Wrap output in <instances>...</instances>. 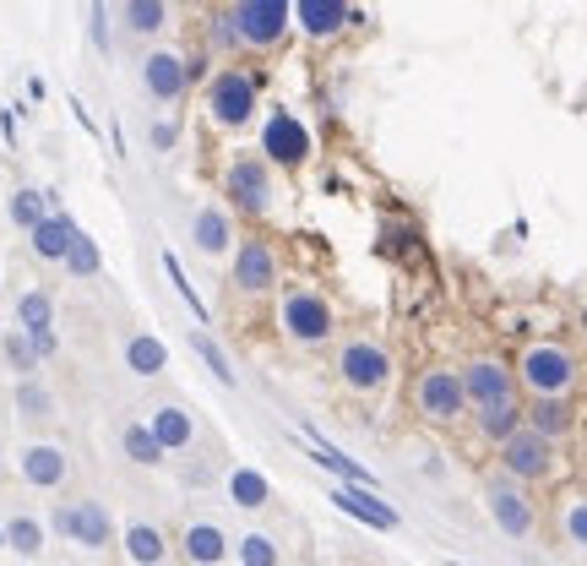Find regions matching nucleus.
Masks as SVG:
<instances>
[{
    "mask_svg": "<svg viewBox=\"0 0 587 566\" xmlns=\"http://www.w3.org/2000/svg\"><path fill=\"white\" fill-rule=\"evenodd\" d=\"M202 104H207V121L229 137L251 132L267 110V71L251 60V55H234L229 66H218L202 88Z\"/></svg>",
    "mask_w": 587,
    "mask_h": 566,
    "instance_id": "f257e3e1",
    "label": "nucleus"
},
{
    "mask_svg": "<svg viewBox=\"0 0 587 566\" xmlns=\"http://www.w3.org/2000/svg\"><path fill=\"white\" fill-rule=\"evenodd\" d=\"M278 332L294 349H326L337 338V305L315 283H284L278 288Z\"/></svg>",
    "mask_w": 587,
    "mask_h": 566,
    "instance_id": "f03ea898",
    "label": "nucleus"
},
{
    "mask_svg": "<svg viewBox=\"0 0 587 566\" xmlns=\"http://www.w3.org/2000/svg\"><path fill=\"white\" fill-rule=\"evenodd\" d=\"M517 382L528 398H572L577 382H583V360L572 343H555V338H539L517 354Z\"/></svg>",
    "mask_w": 587,
    "mask_h": 566,
    "instance_id": "7ed1b4c3",
    "label": "nucleus"
},
{
    "mask_svg": "<svg viewBox=\"0 0 587 566\" xmlns=\"http://www.w3.org/2000/svg\"><path fill=\"white\" fill-rule=\"evenodd\" d=\"M218 191H223L229 213H240L251 224L273 218V202H278V191H273V158L262 147L256 152H234L223 163V174H218Z\"/></svg>",
    "mask_w": 587,
    "mask_h": 566,
    "instance_id": "20e7f679",
    "label": "nucleus"
},
{
    "mask_svg": "<svg viewBox=\"0 0 587 566\" xmlns=\"http://www.w3.org/2000/svg\"><path fill=\"white\" fill-rule=\"evenodd\" d=\"M229 33H234V55H273L294 27V0H234L229 11Z\"/></svg>",
    "mask_w": 587,
    "mask_h": 566,
    "instance_id": "39448f33",
    "label": "nucleus"
},
{
    "mask_svg": "<svg viewBox=\"0 0 587 566\" xmlns=\"http://www.w3.org/2000/svg\"><path fill=\"white\" fill-rule=\"evenodd\" d=\"M479 501H484L490 523H495V529H500L511 545H528V540H539V501H533V485H522V479H511L506 468H495V474L484 479Z\"/></svg>",
    "mask_w": 587,
    "mask_h": 566,
    "instance_id": "423d86ee",
    "label": "nucleus"
},
{
    "mask_svg": "<svg viewBox=\"0 0 587 566\" xmlns=\"http://www.w3.org/2000/svg\"><path fill=\"white\" fill-rule=\"evenodd\" d=\"M495 463H500L511 479H522V485H550V479L561 474V441L522 420L495 446Z\"/></svg>",
    "mask_w": 587,
    "mask_h": 566,
    "instance_id": "0eeeda50",
    "label": "nucleus"
},
{
    "mask_svg": "<svg viewBox=\"0 0 587 566\" xmlns=\"http://www.w3.org/2000/svg\"><path fill=\"white\" fill-rule=\"evenodd\" d=\"M408 409L425 424H457L468 415V393H462V371L457 365H425L408 382Z\"/></svg>",
    "mask_w": 587,
    "mask_h": 566,
    "instance_id": "6e6552de",
    "label": "nucleus"
},
{
    "mask_svg": "<svg viewBox=\"0 0 587 566\" xmlns=\"http://www.w3.org/2000/svg\"><path fill=\"white\" fill-rule=\"evenodd\" d=\"M392 376H398V360H392V349H387L381 338H348V343L337 349V382H343L354 398L387 393Z\"/></svg>",
    "mask_w": 587,
    "mask_h": 566,
    "instance_id": "1a4fd4ad",
    "label": "nucleus"
},
{
    "mask_svg": "<svg viewBox=\"0 0 587 566\" xmlns=\"http://www.w3.org/2000/svg\"><path fill=\"white\" fill-rule=\"evenodd\" d=\"M229 288L240 299H267V294L284 288V268H278L273 240H262V235H240L234 240V251H229Z\"/></svg>",
    "mask_w": 587,
    "mask_h": 566,
    "instance_id": "9d476101",
    "label": "nucleus"
},
{
    "mask_svg": "<svg viewBox=\"0 0 587 566\" xmlns=\"http://www.w3.org/2000/svg\"><path fill=\"white\" fill-rule=\"evenodd\" d=\"M191 88H196V82H191V55H180V49H169V44H147V55H142L147 99H152L158 110H169V104H180Z\"/></svg>",
    "mask_w": 587,
    "mask_h": 566,
    "instance_id": "9b49d317",
    "label": "nucleus"
},
{
    "mask_svg": "<svg viewBox=\"0 0 587 566\" xmlns=\"http://www.w3.org/2000/svg\"><path fill=\"white\" fill-rule=\"evenodd\" d=\"M462 393H468V409H490V404H511L522 393L517 382V365L500 360V354H473L462 365Z\"/></svg>",
    "mask_w": 587,
    "mask_h": 566,
    "instance_id": "f8f14e48",
    "label": "nucleus"
},
{
    "mask_svg": "<svg viewBox=\"0 0 587 566\" xmlns=\"http://www.w3.org/2000/svg\"><path fill=\"white\" fill-rule=\"evenodd\" d=\"M55 529H60L71 545H82V551H110V545H115V518H110L104 501L60 507V512H55Z\"/></svg>",
    "mask_w": 587,
    "mask_h": 566,
    "instance_id": "ddd939ff",
    "label": "nucleus"
},
{
    "mask_svg": "<svg viewBox=\"0 0 587 566\" xmlns=\"http://www.w3.org/2000/svg\"><path fill=\"white\" fill-rule=\"evenodd\" d=\"M174 556L185 566H223V562H234V540L223 534V523L191 518V523L180 529V540H174Z\"/></svg>",
    "mask_w": 587,
    "mask_h": 566,
    "instance_id": "4468645a",
    "label": "nucleus"
},
{
    "mask_svg": "<svg viewBox=\"0 0 587 566\" xmlns=\"http://www.w3.org/2000/svg\"><path fill=\"white\" fill-rule=\"evenodd\" d=\"M234 240H240V229H234L229 202H223V207H196V218H191V251H196V257H207V262H229Z\"/></svg>",
    "mask_w": 587,
    "mask_h": 566,
    "instance_id": "2eb2a0df",
    "label": "nucleus"
},
{
    "mask_svg": "<svg viewBox=\"0 0 587 566\" xmlns=\"http://www.w3.org/2000/svg\"><path fill=\"white\" fill-rule=\"evenodd\" d=\"M354 22V0H294V27L310 44H332Z\"/></svg>",
    "mask_w": 587,
    "mask_h": 566,
    "instance_id": "dca6fc26",
    "label": "nucleus"
},
{
    "mask_svg": "<svg viewBox=\"0 0 587 566\" xmlns=\"http://www.w3.org/2000/svg\"><path fill=\"white\" fill-rule=\"evenodd\" d=\"M262 152H267L273 163H284V169H299V163L310 158V132L294 121L289 110H273L267 126H262Z\"/></svg>",
    "mask_w": 587,
    "mask_h": 566,
    "instance_id": "f3484780",
    "label": "nucleus"
},
{
    "mask_svg": "<svg viewBox=\"0 0 587 566\" xmlns=\"http://www.w3.org/2000/svg\"><path fill=\"white\" fill-rule=\"evenodd\" d=\"M174 27V0H120V33L131 44H163Z\"/></svg>",
    "mask_w": 587,
    "mask_h": 566,
    "instance_id": "a211bd4d",
    "label": "nucleus"
},
{
    "mask_svg": "<svg viewBox=\"0 0 587 566\" xmlns=\"http://www.w3.org/2000/svg\"><path fill=\"white\" fill-rule=\"evenodd\" d=\"M332 501H337V512L359 518L365 529H381V534H392V529H398V512L376 496V485H354V479H343V485L332 490Z\"/></svg>",
    "mask_w": 587,
    "mask_h": 566,
    "instance_id": "6ab92c4d",
    "label": "nucleus"
},
{
    "mask_svg": "<svg viewBox=\"0 0 587 566\" xmlns=\"http://www.w3.org/2000/svg\"><path fill=\"white\" fill-rule=\"evenodd\" d=\"M147 424H152V435L163 441V452H169V457H180V452H196V446H202V424H196V415H191L185 404H158Z\"/></svg>",
    "mask_w": 587,
    "mask_h": 566,
    "instance_id": "aec40b11",
    "label": "nucleus"
},
{
    "mask_svg": "<svg viewBox=\"0 0 587 566\" xmlns=\"http://www.w3.org/2000/svg\"><path fill=\"white\" fill-rule=\"evenodd\" d=\"M71 240H77V218H71V213H60V207H49V218H38V224L27 229L33 257H38V262H49V268H60V262H66Z\"/></svg>",
    "mask_w": 587,
    "mask_h": 566,
    "instance_id": "412c9836",
    "label": "nucleus"
},
{
    "mask_svg": "<svg viewBox=\"0 0 587 566\" xmlns=\"http://www.w3.org/2000/svg\"><path fill=\"white\" fill-rule=\"evenodd\" d=\"M66 474H71V457H66L60 446H49V441L22 446V479H27L33 490H60Z\"/></svg>",
    "mask_w": 587,
    "mask_h": 566,
    "instance_id": "4be33fe9",
    "label": "nucleus"
},
{
    "mask_svg": "<svg viewBox=\"0 0 587 566\" xmlns=\"http://www.w3.org/2000/svg\"><path fill=\"white\" fill-rule=\"evenodd\" d=\"M126 556H131L137 566H169V556H174V540H169L158 523L137 518V523H126Z\"/></svg>",
    "mask_w": 587,
    "mask_h": 566,
    "instance_id": "5701e85b",
    "label": "nucleus"
},
{
    "mask_svg": "<svg viewBox=\"0 0 587 566\" xmlns=\"http://www.w3.org/2000/svg\"><path fill=\"white\" fill-rule=\"evenodd\" d=\"M473 415V430L490 441V446H500L517 424L528 420V409H522V398H511V404H490V409H468Z\"/></svg>",
    "mask_w": 587,
    "mask_h": 566,
    "instance_id": "b1692460",
    "label": "nucleus"
},
{
    "mask_svg": "<svg viewBox=\"0 0 587 566\" xmlns=\"http://www.w3.org/2000/svg\"><path fill=\"white\" fill-rule=\"evenodd\" d=\"M126 371L131 376H163L169 371V349H163V338H152V332H137V338H126Z\"/></svg>",
    "mask_w": 587,
    "mask_h": 566,
    "instance_id": "393cba45",
    "label": "nucleus"
},
{
    "mask_svg": "<svg viewBox=\"0 0 587 566\" xmlns=\"http://www.w3.org/2000/svg\"><path fill=\"white\" fill-rule=\"evenodd\" d=\"M528 424L544 430V435H555V441H566V435L577 430L572 398H533V404H528Z\"/></svg>",
    "mask_w": 587,
    "mask_h": 566,
    "instance_id": "a878e982",
    "label": "nucleus"
},
{
    "mask_svg": "<svg viewBox=\"0 0 587 566\" xmlns=\"http://www.w3.org/2000/svg\"><path fill=\"white\" fill-rule=\"evenodd\" d=\"M16 415H22V424H55L60 404H55V393H49L44 382L22 376V382H16Z\"/></svg>",
    "mask_w": 587,
    "mask_h": 566,
    "instance_id": "bb28decb",
    "label": "nucleus"
},
{
    "mask_svg": "<svg viewBox=\"0 0 587 566\" xmlns=\"http://www.w3.org/2000/svg\"><path fill=\"white\" fill-rule=\"evenodd\" d=\"M120 452L137 463V468H158L169 452H163V441L152 435V424H142V420H126L120 424Z\"/></svg>",
    "mask_w": 587,
    "mask_h": 566,
    "instance_id": "cd10ccee",
    "label": "nucleus"
},
{
    "mask_svg": "<svg viewBox=\"0 0 587 566\" xmlns=\"http://www.w3.org/2000/svg\"><path fill=\"white\" fill-rule=\"evenodd\" d=\"M229 501L245 507V512H267V507H273V485H267L256 468H234V474H229Z\"/></svg>",
    "mask_w": 587,
    "mask_h": 566,
    "instance_id": "c85d7f7f",
    "label": "nucleus"
},
{
    "mask_svg": "<svg viewBox=\"0 0 587 566\" xmlns=\"http://www.w3.org/2000/svg\"><path fill=\"white\" fill-rule=\"evenodd\" d=\"M49 207H55V191L22 185V191H11V207H5V213H11V224H16L22 235H27V229H33L38 218H49Z\"/></svg>",
    "mask_w": 587,
    "mask_h": 566,
    "instance_id": "c756f323",
    "label": "nucleus"
},
{
    "mask_svg": "<svg viewBox=\"0 0 587 566\" xmlns=\"http://www.w3.org/2000/svg\"><path fill=\"white\" fill-rule=\"evenodd\" d=\"M555 529H561V540H566L572 551H587V490H572V496L561 501Z\"/></svg>",
    "mask_w": 587,
    "mask_h": 566,
    "instance_id": "7c9ffc66",
    "label": "nucleus"
},
{
    "mask_svg": "<svg viewBox=\"0 0 587 566\" xmlns=\"http://www.w3.org/2000/svg\"><path fill=\"white\" fill-rule=\"evenodd\" d=\"M16 327H22V332H49V327H55V299H49L44 288L16 294Z\"/></svg>",
    "mask_w": 587,
    "mask_h": 566,
    "instance_id": "2f4dec72",
    "label": "nucleus"
},
{
    "mask_svg": "<svg viewBox=\"0 0 587 566\" xmlns=\"http://www.w3.org/2000/svg\"><path fill=\"white\" fill-rule=\"evenodd\" d=\"M60 268H66V273H71V279H77V283L99 279V273H104V257H99V240L77 229V240H71V251H66V262H60Z\"/></svg>",
    "mask_w": 587,
    "mask_h": 566,
    "instance_id": "473e14b6",
    "label": "nucleus"
},
{
    "mask_svg": "<svg viewBox=\"0 0 587 566\" xmlns=\"http://www.w3.org/2000/svg\"><path fill=\"white\" fill-rule=\"evenodd\" d=\"M234 562L240 566H284V551H278V540L273 534H240L234 540Z\"/></svg>",
    "mask_w": 587,
    "mask_h": 566,
    "instance_id": "72a5a7b5",
    "label": "nucleus"
},
{
    "mask_svg": "<svg viewBox=\"0 0 587 566\" xmlns=\"http://www.w3.org/2000/svg\"><path fill=\"white\" fill-rule=\"evenodd\" d=\"M0 349H5V360H11V371H16V376H33V371H38V349H33V338H27L22 327H11Z\"/></svg>",
    "mask_w": 587,
    "mask_h": 566,
    "instance_id": "f704fd0d",
    "label": "nucleus"
},
{
    "mask_svg": "<svg viewBox=\"0 0 587 566\" xmlns=\"http://www.w3.org/2000/svg\"><path fill=\"white\" fill-rule=\"evenodd\" d=\"M191 349H196V354L207 360V371H212V376H218L223 387H234V365H229V354H223V349L212 343V332H202V327H196V332H191Z\"/></svg>",
    "mask_w": 587,
    "mask_h": 566,
    "instance_id": "c9c22d12",
    "label": "nucleus"
},
{
    "mask_svg": "<svg viewBox=\"0 0 587 566\" xmlns=\"http://www.w3.org/2000/svg\"><path fill=\"white\" fill-rule=\"evenodd\" d=\"M5 551L38 556V551H44V529H38L33 518H11V523H5Z\"/></svg>",
    "mask_w": 587,
    "mask_h": 566,
    "instance_id": "e433bc0d",
    "label": "nucleus"
},
{
    "mask_svg": "<svg viewBox=\"0 0 587 566\" xmlns=\"http://www.w3.org/2000/svg\"><path fill=\"white\" fill-rule=\"evenodd\" d=\"M163 273H169V283L180 288V299L191 305V316H196V321L207 327V305H202V294H196V283L185 279V268H180V257H174V251H163Z\"/></svg>",
    "mask_w": 587,
    "mask_h": 566,
    "instance_id": "4c0bfd02",
    "label": "nucleus"
},
{
    "mask_svg": "<svg viewBox=\"0 0 587 566\" xmlns=\"http://www.w3.org/2000/svg\"><path fill=\"white\" fill-rule=\"evenodd\" d=\"M88 38H93V49H99V55H110V49H115V33H110V0H93Z\"/></svg>",
    "mask_w": 587,
    "mask_h": 566,
    "instance_id": "58836bf2",
    "label": "nucleus"
},
{
    "mask_svg": "<svg viewBox=\"0 0 587 566\" xmlns=\"http://www.w3.org/2000/svg\"><path fill=\"white\" fill-rule=\"evenodd\" d=\"M147 142H152L158 152H169V147L180 142V126H174V121H152V126H147Z\"/></svg>",
    "mask_w": 587,
    "mask_h": 566,
    "instance_id": "ea45409f",
    "label": "nucleus"
},
{
    "mask_svg": "<svg viewBox=\"0 0 587 566\" xmlns=\"http://www.w3.org/2000/svg\"><path fill=\"white\" fill-rule=\"evenodd\" d=\"M27 338H33V349H38V360H49V354L60 349V338H55V327H49V332H27Z\"/></svg>",
    "mask_w": 587,
    "mask_h": 566,
    "instance_id": "a19ab883",
    "label": "nucleus"
},
{
    "mask_svg": "<svg viewBox=\"0 0 587 566\" xmlns=\"http://www.w3.org/2000/svg\"><path fill=\"white\" fill-rule=\"evenodd\" d=\"M185 5H212V0H185Z\"/></svg>",
    "mask_w": 587,
    "mask_h": 566,
    "instance_id": "79ce46f5",
    "label": "nucleus"
},
{
    "mask_svg": "<svg viewBox=\"0 0 587 566\" xmlns=\"http://www.w3.org/2000/svg\"><path fill=\"white\" fill-rule=\"evenodd\" d=\"M0 545H5V523H0Z\"/></svg>",
    "mask_w": 587,
    "mask_h": 566,
    "instance_id": "37998d69",
    "label": "nucleus"
},
{
    "mask_svg": "<svg viewBox=\"0 0 587 566\" xmlns=\"http://www.w3.org/2000/svg\"><path fill=\"white\" fill-rule=\"evenodd\" d=\"M0 468H5V463H0Z\"/></svg>",
    "mask_w": 587,
    "mask_h": 566,
    "instance_id": "c03bdc74",
    "label": "nucleus"
}]
</instances>
